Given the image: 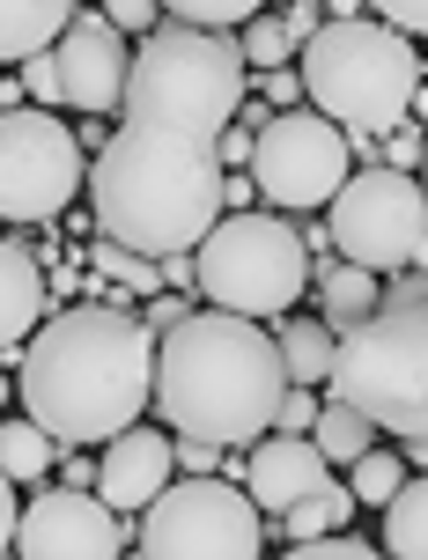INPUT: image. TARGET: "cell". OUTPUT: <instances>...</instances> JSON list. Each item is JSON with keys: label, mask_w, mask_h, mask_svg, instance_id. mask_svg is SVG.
Returning a JSON list of instances; mask_svg holds the SVG:
<instances>
[{"label": "cell", "mask_w": 428, "mask_h": 560, "mask_svg": "<svg viewBox=\"0 0 428 560\" xmlns=\"http://www.w3.org/2000/svg\"><path fill=\"white\" fill-rule=\"evenodd\" d=\"M215 450H222V443H200V435H177V472H185V479H215V465H222Z\"/></svg>", "instance_id": "cell-31"}, {"label": "cell", "mask_w": 428, "mask_h": 560, "mask_svg": "<svg viewBox=\"0 0 428 560\" xmlns=\"http://www.w3.org/2000/svg\"><path fill=\"white\" fill-rule=\"evenodd\" d=\"M333 252L347 258V266H370V273H400V266H414V252H421L428 236V192L414 170H355L340 185V199H333Z\"/></svg>", "instance_id": "cell-8"}, {"label": "cell", "mask_w": 428, "mask_h": 560, "mask_svg": "<svg viewBox=\"0 0 428 560\" xmlns=\"http://www.w3.org/2000/svg\"><path fill=\"white\" fill-rule=\"evenodd\" d=\"M45 295H53V280H45L37 252L0 236V362H15V347L45 325Z\"/></svg>", "instance_id": "cell-15"}, {"label": "cell", "mask_w": 428, "mask_h": 560, "mask_svg": "<svg viewBox=\"0 0 428 560\" xmlns=\"http://www.w3.org/2000/svg\"><path fill=\"white\" fill-rule=\"evenodd\" d=\"M317 30H325V23H317V0H296V8H288V37H296V45H311Z\"/></svg>", "instance_id": "cell-36"}, {"label": "cell", "mask_w": 428, "mask_h": 560, "mask_svg": "<svg viewBox=\"0 0 428 560\" xmlns=\"http://www.w3.org/2000/svg\"><path fill=\"white\" fill-rule=\"evenodd\" d=\"M414 118H421V126H428V82L414 89Z\"/></svg>", "instance_id": "cell-42"}, {"label": "cell", "mask_w": 428, "mask_h": 560, "mask_svg": "<svg viewBox=\"0 0 428 560\" xmlns=\"http://www.w3.org/2000/svg\"><path fill=\"white\" fill-rule=\"evenodd\" d=\"M303 96H311V89H303V74H288V67H274V74H266V96H258V104H288V112H296Z\"/></svg>", "instance_id": "cell-34"}, {"label": "cell", "mask_w": 428, "mask_h": 560, "mask_svg": "<svg viewBox=\"0 0 428 560\" xmlns=\"http://www.w3.org/2000/svg\"><path fill=\"white\" fill-rule=\"evenodd\" d=\"M421 82H428V67H421Z\"/></svg>", "instance_id": "cell-46"}, {"label": "cell", "mask_w": 428, "mask_h": 560, "mask_svg": "<svg viewBox=\"0 0 428 560\" xmlns=\"http://www.w3.org/2000/svg\"><path fill=\"white\" fill-rule=\"evenodd\" d=\"M281 560H392V553H370L362 538H303V546H288Z\"/></svg>", "instance_id": "cell-28"}, {"label": "cell", "mask_w": 428, "mask_h": 560, "mask_svg": "<svg viewBox=\"0 0 428 560\" xmlns=\"http://www.w3.org/2000/svg\"><path fill=\"white\" fill-rule=\"evenodd\" d=\"M171 8V23H193V30H236L266 15V0H163Z\"/></svg>", "instance_id": "cell-26"}, {"label": "cell", "mask_w": 428, "mask_h": 560, "mask_svg": "<svg viewBox=\"0 0 428 560\" xmlns=\"http://www.w3.org/2000/svg\"><path fill=\"white\" fill-rule=\"evenodd\" d=\"M59 59V89H67V104L89 118H104L126 104V74H134V52H126V37H118L112 15H74L67 37L53 45Z\"/></svg>", "instance_id": "cell-12"}, {"label": "cell", "mask_w": 428, "mask_h": 560, "mask_svg": "<svg viewBox=\"0 0 428 560\" xmlns=\"http://www.w3.org/2000/svg\"><path fill=\"white\" fill-rule=\"evenodd\" d=\"M252 185L258 177H222V207H244V214H252Z\"/></svg>", "instance_id": "cell-40"}, {"label": "cell", "mask_w": 428, "mask_h": 560, "mask_svg": "<svg viewBox=\"0 0 428 560\" xmlns=\"http://www.w3.org/2000/svg\"><path fill=\"white\" fill-rule=\"evenodd\" d=\"M236 52H244V67H252V74H274V67H288L303 45L288 37V15H252V23H244V37H236Z\"/></svg>", "instance_id": "cell-24"}, {"label": "cell", "mask_w": 428, "mask_h": 560, "mask_svg": "<svg viewBox=\"0 0 428 560\" xmlns=\"http://www.w3.org/2000/svg\"><path fill=\"white\" fill-rule=\"evenodd\" d=\"M303 89H311V104L333 126L347 133H400L406 112H414V89H421V52H414V37L392 23H370V15H355V23H325L303 45Z\"/></svg>", "instance_id": "cell-4"}, {"label": "cell", "mask_w": 428, "mask_h": 560, "mask_svg": "<svg viewBox=\"0 0 428 560\" xmlns=\"http://www.w3.org/2000/svg\"><path fill=\"white\" fill-rule=\"evenodd\" d=\"M317 413H325V406L311 398V384H288L281 413H274V435H311V428H317Z\"/></svg>", "instance_id": "cell-27"}, {"label": "cell", "mask_w": 428, "mask_h": 560, "mask_svg": "<svg viewBox=\"0 0 428 560\" xmlns=\"http://www.w3.org/2000/svg\"><path fill=\"white\" fill-rule=\"evenodd\" d=\"M244 112V52L222 30L163 23L134 52L118 133L89 163V214L141 258L200 252L222 222V133Z\"/></svg>", "instance_id": "cell-1"}, {"label": "cell", "mask_w": 428, "mask_h": 560, "mask_svg": "<svg viewBox=\"0 0 428 560\" xmlns=\"http://www.w3.org/2000/svg\"><path fill=\"white\" fill-rule=\"evenodd\" d=\"M281 362H288V384H325L333 362H340V332L325 317H296L281 332Z\"/></svg>", "instance_id": "cell-19"}, {"label": "cell", "mask_w": 428, "mask_h": 560, "mask_svg": "<svg viewBox=\"0 0 428 560\" xmlns=\"http://www.w3.org/2000/svg\"><path fill=\"white\" fill-rule=\"evenodd\" d=\"M193 266H200V295L236 317H281L311 288L303 229L274 222V214H222L215 236L193 252Z\"/></svg>", "instance_id": "cell-6"}, {"label": "cell", "mask_w": 428, "mask_h": 560, "mask_svg": "<svg viewBox=\"0 0 428 560\" xmlns=\"http://www.w3.org/2000/svg\"><path fill=\"white\" fill-rule=\"evenodd\" d=\"M74 23V0H0V67L53 52Z\"/></svg>", "instance_id": "cell-16"}, {"label": "cell", "mask_w": 428, "mask_h": 560, "mask_svg": "<svg viewBox=\"0 0 428 560\" xmlns=\"http://www.w3.org/2000/svg\"><path fill=\"white\" fill-rule=\"evenodd\" d=\"M370 420L355 413V406H340V398H333V406H325V413H317V428H311V443L325 450V465H333V457H347V465H355V457H370Z\"/></svg>", "instance_id": "cell-23"}, {"label": "cell", "mask_w": 428, "mask_h": 560, "mask_svg": "<svg viewBox=\"0 0 428 560\" xmlns=\"http://www.w3.org/2000/svg\"><path fill=\"white\" fill-rule=\"evenodd\" d=\"M59 457H53V435L37 428V420H0V472L15 479V487H37V479L53 472Z\"/></svg>", "instance_id": "cell-20"}, {"label": "cell", "mask_w": 428, "mask_h": 560, "mask_svg": "<svg viewBox=\"0 0 428 560\" xmlns=\"http://www.w3.org/2000/svg\"><path fill=\"white\" fill-rule=\"evenodd\" d=\"M104 15H112L118 30H148L155 15H163V0H104Z\"/></svg>", "instance_id": "cell-32"}, {"label": "cell", "mask_w": 428, "mask_h": 560, "mask_svg": "<svg viewBox=\"0 0 428 560\" xmlns=\"http://www.w3.org/2000/svg\"><path fill=\"white\" fill-rule=\"evenodd\" d=\"M252 494L229 479H177L141 516V560H258L266 532Z\"/></svg>", "instance_id": "cell-7"}, {"label": "cell", "mask_w": 428, "mask_h": 560, "mask_svg": "<svg viewBox=\"0 0 428 560\" xmlns=\"http://www.w3.org/2000/svg\"><path fill=\"white\" fill-rule=\"evenodd\" d=\"M89 273L112 280V288H134V295H155L163 288V258H141V252H126V244H112V236H96Z\"/></svg>", "instance_id": "cell-21"}, {"label": "cell", "mask_w": 428, "mask_h": 560, "mask_svg": "<svg viewBox=\"0 0 428 560\" xmlns=\"http://www.w3.org/2000/svg\"><path fill=\"white\" fill-rule=\"evenodd\" d=\"M126 524L104 494L82 487H45L15 524V560H118Z\"/></svg>", "instance_id": "cell-11"}, {"label": "cell", "mask_w": 428, "mask_h": 560, "mask_svg": "<svg viewBox=\"0 0 428 560\" xmlns=\"http://www.w3.org/2000/svg\"><path fill=\"white\" fill-rule=\"evenodd\" d=\"M325 384L384 435H428V303H384L340 332V362Z\"/></svg>", "instance_id": "cell-5"}, {"label": "cell", "mask_w": 428, "mask_h": 560, "mask_svg": "<svg viewBox=\"0 0 428 560\" xmlns=\"http://www.w3.org/2000/svg\"><path fill=\"white\" fill-rule=\"evenodd\" d=\"M384 155H392V170H414V163H428V140L421 133H384Z\"/></svg>", "instance_id": "cell-33"}, {"label": "cell", "mask_w": 428, "mask_h": 560, "mask_svg": "<svg viewBox=\"0 0 428 560\" xmlns=\"http://www.w3.org/2000/svg\"><path fill=\"white\" fill-rule=\"evenodd\" d=\"M89 479H96V465H89V457H67V479H59V487H89Z\"/></svg>", "instance_id": "cell-41"}, {"label": "cell", "mask_w": 428, "mask_h": 560, "mask_svg": "<svg viewBox=\"0 0 428 560\" xmlns=\"http://www.w3.org/2000/svg\"><path fill=\"white\" fill-rule=\"evenodd\" d=\"M177 317H193V310H185V303H177V295H155V310H148V317H141V325H148V332H171V325H177Z\"/></svg>", "instance_id": "cell-38"}, {"label": "cell", "mask_w": 428, "mask_h": 560, "mask_svg": "<svg viewBox=\"0 0 428 560\" xmlns=\"http://www.w3.org/2000/svg\"><path fill=\"white\" fill-rule=\"evenodd\" d=\"M155 406V332L134 310L82 303L23 347V413L53 443H112Z\"/></svg>", "instance_id": "cell-2"}, {"label": "cell", "mask_w": 428, "mask_h": 560, "mask_svg": "<svg viewBox=\"0 0 428 560\" xmlns=\"http://www.w3.org/2000/svg\"><path fill=\"white\" fill-rule=\"evenodd\" d=\"M311 487H325V450L311 435H258L252 443V457H244V494L266 516H288Z\"/></svg>", "instance_id": "cell-14"}, {"label": "cell", "mask_w": 428, "mask_h": 560, "mask_svg": "<svg viewBox=\"0 0 428 560\" xmlns=\"http://www.w3.org/2000/svg\"><path fill=\"white\" fill-rule=\"evenodd\" d=\"M384 553L428 560V472H406V487L384 502Z\"/></svg>", "instance_id": "cell-18"}, {"label": "cell", "mask_w": 428, "mask_h": 560, "mask_svg": "<svg viewBox=\"0 0 428 560\" xmlns=\"http://www.w3.org/2000/svg\"><path fill=\"white\" fill-rule=\"evenodd\" d=\"M15 524H23V509H15V479L0 472V553L15 546Z\"/></svg>", "instance_id": "cell-35"}, {"label": "cell", "mask_w": 428, "mask_h": 560, "mask_svg": "<svg viewBox=\"0 0 428 560\" xmlns=\"http://www.w3.org/2000/svg\"><path fill=\"white\" fill-rule=\"evenodd\" d=\"M288 398L281 339L236 310H193L155 339V413L200 443H258Z\"/></svg>", "instance_id": "cell-3"}, {"label": "cell", "mask_w": 428, "mask_h": 560, "mask_svg": "<svg viewBox=\"0 0 428 560\" xmlns=\"http://www.w3.org/2000/svg\"><path fill=\"white\" fill-rule=\"evenodd\" d=\"M252 177L274 207H333L340 185L355 177V155H347V126H333L325 112H274L258 126L252 148Z\"/></svg>", "instance_id": "cell-10"}, {"label": "cell", "mask_w": 428, "mask_h": 560, "mask_svg": "<svg viewBox=\"0 0 428 560\" xmlns=\"http://www.w3.org/2000/svg\"><path fill=\"white\" fill-rule=\"evenodd\" d=\"M171 472H177V443L134 420V428L112 435L104 457H96V494H104L118 516H134V509H148L163 487H171Z\"/></svg>", "instance_id": "cell-13"}, {"label": "cell", "mask_w": 428, "mask_h": 560, "mask_svg": "<svg viewBox=\"0 0 428 560\" xmlns=\"http://www.w3.org/2000/svg\"><path fill=\"white\" fill-rule=\"evenodd\" d=\"M414 266H421V273H428V236H421V252H414Z\"/></svg>", "instance_id": "cell-43"}, {"label": "cell", "mask_w": 428, "mask_h": 560, "mask_svg": "<svg viewBox=\"0 0 428 560\" xmlns=\"http://www.w3.org/2000/svg\"><path fill=\"white\" fill-rule=\"evenodd\" d=\"M252 148H258L252 126H229V133H222V170H229V163H252Z\"/></svg>", "instance_id": "cell-37"}, {"label": "cell", "mask_w": 428, "mask_h": 560, "mask_svg": "<svg viewBox=\"0 0 428 560\" xmlns=\"http://www.w3.org/2000/svg\"><path fill=\"white\" fill-rule=\"evenodd\" d=\"M347 509H355V494H347V487H333V479H325V487H311V494H303V502L288 509L281 524H288V538H296V546H303V538H325V532H340V524H347Z\"/></svg>", "instance_id": "cell-22"}, {"label": "cell", "mask_w": 428, "mask_h": 560, "mask_svg": "<svg viewBox=\"0 0 428 560\" xmlns=\"http://www.w3.org/2000/svg\"><path fill=\"white\" fill-rule=\"evenodd\" d=\"M421 170H428V163H421ZM421 192H428V177H421Z\"/></svg>", "instance_id": "cell-45"}, {"label": "cell", "mask_w": 428, "mask_h": 560, "mask_svg": "<svg viewBox=\"0 0 428 560\" xmlns=\"http://www.w3.org/2000/svg\"><path fill=\"white\" fill-rule=\"evenodd\" d=\"M406 487V457H384V450H370V457H355V479H347V494L355 502H370V509H384L392 494Z\"/></svg>", "instance_id": "cell-25"}, {"label": "cell", "mask_w": 428, "mask_h": 560, "mask_svg": "<svg viewBox=\"0 0 428 560\" xmlns=\"http://www.w3.org/2000/svg\"><path fill=\"white\" fill-rule=\"evenodd\" d=\"M82 177V148L53 112H0V222H59Z\"/></svg>", "instance_id": "cell-9"}, {"label": "cell", "mask_w": 428, "mask_h": 560, "mask_svg": "<svg viewBox=\"0 0 428 560\" xmlns=\"http://www.w3.org/2000/svg\"><path fill=\"white\" fill-rule=\"evenodd\" d=\"M317 295H325V325H333V332H355V325H362V317H377V310H384V280L370 273V266H325V273H317Z\"/></svg>", "instance_id": "cell-17"}, {"label": "cell", "mask_w": 428, "mask_h": 560, "mask_svg": "<svg viewBox=\"0 0 428 560\" xmlns=\"http://www.w3.org/2000/svg\"><path fill=\"white\" fill-rule=\"evenodd\" d=\"M163 288H200V266H193V252L163 258Z\"/></svg>", "instance_id": "cell-39"}, {"label": "cell", "mask_w": 428, "mask_h": 560, "mask_svg": "<svg viewBox=\"0 0 428 560\" xmlns=\"http://www.w3.org/2000/svg\"><path fill=\"white\" fill-rule=\"evenodd\" d=\"M370 8H377V23L406 30V37H428V0H370Z\"/></svg>", "instance_id": "cell-30"}, {"label": "cell", "mask_w": 428, "mask_h": 560, "mask_svg": "<svg viewBox=\"0 0 428 560\" xmlns=\"http://www.w3.org/2000/svg\"><path fill=\"white\" fill-rule=\"evenodd\" d=\"M0 406H8V376H0Z\"/></svg>", "instance_id": "cell-44"}, {"label": "cell", "mask_w": 428, "mask_h": 560, "mask_svg": "<svg viewBox=\"0 0 428 560\" xmlns=\"http://www.w3.org/2000/svg\"><path fill=\"white\" fill-rule=\"evenodd\" d=\"M23 89H30V104H37V112H45V104H67V89H59V59L53 52L23 59Z\"/></svg>", "instance_id": "cell-29"}]
</instances>
